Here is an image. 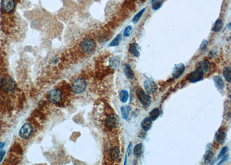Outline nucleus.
Listing matches in <instances>:
<instances>
[{
    "instance_id": "21",
    "label": "nucleus",
    "mask_w": 231,
    "mask_h": 165,
    "mask_svg": "<svg viewBox=\"0 0 231 165\" xmlns=\"http://www.w3.org/2000/svg\"><path fill=\"white\" fill-rule=\"evenodd\" d=\"M223 76L226 81L229 83L231 82V68L230 67H226L222 71Z\"/></svg>"
},
{
    "instance_id": "29",
    "label": "nucleus",
    "mask_w": 231,
    "mask_h": 165,
    "mask_svg": "<svg viewBox=\"0 0 231 165\" xmlns=\"http://www.w3.org/2000/svg\"><path fill=\"white\" fill-rule=\"evenodd\" d=\"M163 1L162 0H158V1H155L153 2L152 4V9L154 11L158 10L161 8L162 6Z\"/></svg>"
},
{
    "instance_id": "8",
    "label": "nucleus",
    "mask_w": 231,
    "mask_h": 165,
    "mask_svg": "<svg viewBox=\"0 0 231 165\" xmlns=\"http://www.w3.org/2000/svg\"><path fill=\"white\" fill-rule=\"evenodd\" d=\"M47 99L50 103L56 104L61 100L62 93L59 90L53 89L49 92L47 96Z\"/></svg>"
},
{
    "instance_id": "39",
    "label": "nucleus",
    "mask_w": 231,
    "mask_h": 165,
    "mask_svg": "<svg viewBox=\"0 0 231 165\" xmlns=\"http://www.w3.org/2000/svg\"><path fill=\"white\" fill-rule=\"evenodd\" d=\"M228 28H229V30L231 29V23H229V24H228Z\"/></svg>"
},
{
    "instance_id": "18",
    "label": "nucleus",
    "mask_w": 231,
    "mask_h": 165,
    "mask_svg": "<svg viewBox=\"0 0 231 165\" xmlns=\"http://www.w3.org/2000/svg\"><path fill=\"white\" fill-rule=\"evenodd\" d=\"M226 139V134L224 130H219L216 134V141L220 144H223Z\"/></svg>"
},
{
    "instance_id": "23",
    "label": "nucleus",
    "mask_w": 231,
    "mask_h": 165,
    "mask_svg": "<svg viewBox=\"0 0 231 165\" xmlns=\"http://www.w3.org/2000/svg\"><path fill=\"white\" fill-rule=\"evenodd\" d=\"M121 34H118L109 44V47H117L118 46L120 43L121 42Z\"/></svg>"
},
{
    "instance_id": "32",
    "label": "nucleus",
    "mask_w": 231,
    "mask_h": 165,
    "mask_svg": "<svg viewBox=\"0 0 231 165\" xmlns=\"http://www.w3.org/2000/svg\"><path fill=\"white\" fill-rule=\"evenodd\" d=\"M208 41L206 40V39H204L202 41V42L201 43V44L200 45V49L202 50V51H204L205 50L206 48H207V45H208Z\"/></svg>"
},
{
    "instance_id": "37",
    "label": "nucleus",
    "mask_w": 231,
    "mask_h": 165,
    "mask_svg": "<svg viewBox=\"0 0 231 165\" xmlns=\"http://www.w3.org/2000/svg\"><path fill=\"white\" fill-rule=\"evenodd\" d=\"M5 154H6V151L4 150L0 151V162L2 161V160L3 159Z\"/></svg>"
},
{
    "instance_id": "12",
    "label": "nucleus",
    "mask_w": 231,
    "mask_h": 165,
    "mask_svg": "<svg viewBox=\"0 0 231 165\" xmlns=\"http://www.w3.org/2000/svg\"><path fill=\"white\" fill-rule=\"evenodd\" d=\"M198 69H200L204 73H208L211 69V64L210 62L207 60H204L200 62L198 66Z\"/></svg>"
},
{
    "instance_id": "36",
    "label": "nucleus",
    "mask_w": 231,
    "mask_h": 165,
    "mask_svg": "<svg viewBox=\"0 0 231 165\" xmlns=\"http://www.w3.org/2000/svg\"><path fill=\"white\" fill-rule=\"evenodd\" d=\"M228 155H226V156H224V157L222 156V159H221L220 162L218 163V165H221V164L223 163L224 162L226 161V160H228Z\"/></svg>"
},
{
    "instance_id": "33",
    "label": "nucleus",
    "mask_w": 231,
    "mask_h": 165,
    "mask_svg": "<svg viewBox=\"0 0 231 165\" xmlns=\"http://www.w3.org/2000/svg\"><path fill=\"white\" fill-rule=\"evenodd\" d=\"M217 53V51H215V50H211V51H210V52L208 54V56L210 58V59H213V58H215V56H216Z\"/></svg>"
},
{
    "instance_id": "30",
    "label": "nucleus",
    "mask_w": 231,
    "mask_h": 165,
    "mask_svg": "<svg viewBox=\"0 0 231 165\" xmlns=\"http://www.w3.org/2000/svg\"><path fill=\"white\" fill-rule=\"evenodd\" d=\"M132 31H133L132 27L131 26H128L126 28H125L124 32H123V36L125 37H129L131 35V34L132 33Z\"/></svg>"
},
{
    "instance_id": "17",
    "label": "nucleus",
    "mask_w": 231,
    "mask_h": 165,
    "mask_svg": "<svg viewBox=\"0 0 231 165\" xmlns=\"http://www.w3.org/2000/svg\"><path fill=\"white\" fill-rule=\"evenodd\" d=\"M141 125H142L143 130H144L146 132H147L150 129V128H152V121L150 118H146L143 120Z\"/></svg>"
},
{
    "instance_id": "14",
    "label": "nucleus",
    "mask_w": 231,
    "mask_h": 165,
    "mask_svg": "<svg viewBox=\"0 0 231 165\" xmlns=\"http://www.w3.org/2000/svg\"><path fill=\"white\" fill-rule=\"evenodd\" d=\"M111 158L115 161H118L120 159V150L119 147H113L110 151Z\"/></svg>"
},
{
    "instance_id": "15",
    "label": "nucleus",
    "mask_w": 231,
    "mask_h": 165,
    "mask_svg": "<svg viewBox=\"0 0 231 165\" xmlns=\"http://www.w3.org/2000/svg\"><path fill=\"white\" fill-rule=\"evenodd\" d=\"M213 81H214V82L215 84V86L216 88L219 89V90H223L224 87H225V84H224V82L223 81V80L222 79V78L219 75H215L213 77Z\"/></svg>"
},
{
    "instance_id": "42",
    "label": "nucleus",
    "mask_w": 231,
    "mask_h": 165,
    "mask_svg": "<svg viewBox=\"0 0 231 165\" xmlns=\"http://www.w3.org/2000/svg\"><path fill=\"white\" fill-rule=\"evenodd\" d=\"M1 125H0V132H1Z\"/></svg>"
},
{
    "instance_id": "35",
    "label": "nucleus",
    "mask_w": 231,
    "mask_h": 165,
    "mask_svg": "<svg viewBox=\"0 0 231 165\" xmlns=\"http://www.w3.org/2000/svg\"><path fill=\"white\" fill-rule=\"evenodd\" d=\"M132 150V143H130V144L128 145V149H127V152H128V155H131Z\"/></svg>"
},
{
    "instance_id": "24",
    "label": "nucleus",
    "mask_w": 231,
    "mask_h": 165,
    "mask_svg": "<svg viewBox=\"0 0 231 165\" xmlns=\"http://www.w3.org/2000/svg\"><path fill=\"white\" fill-rule=\"evenodd\" d=\"M222 27H223V22L221 19H218L215 21L213 30L215 32H219L222 30Z\"/></svg>"
},
{
    "instance_id": "26",
    "label": "nucleus",
    "mask_w": 231,
    "mask_h": 165,
    "mask_svg": "<svg viewBox=\"0 0 231 165\" xmlns=\"http://www.w3.org/2000/svg\"><path fill=\"white\" fill-rule=\"evenodd\" d=\"M128 92L126 90H122L120 92V100L122 103H126L128 99Z\"/></svg>"
},
{
    "instance_id": "11",
    "label": "nucleus",
    "mask_w": 231,
    "mask_h": 165,
    "mask_svg": "<svg viewBox=\"0 0 231 165\" xmlns=\"http://www.w3.org/2000/svg\"><path fill=\"white\" fill-rule=\"evenodd\" d=\"M185 69V67L184 64L182 63L176 64L172 73L173 78L176 79L179 78V77L184 73Z\"/></svg>"
},
{
    "instance_id": "2",
    "label": "nucleus",
    "mask_w": 231,
    "mask_h": 165,
    "mask_svg": "<svg viewBox=\"0 0 231 165\" xmlns=\"http://www.w3.org/2000/svg\"><path fill=\"white\" fill-rule=\"evenodd\" d=\"M136 93L139 100L143 106L148 107L150 106L152 101V99L148 93L145 92L141 88H138L137 89Z\"/></svg>"
},
{
    "instance_id": "7",
    "label": "nucleus",
    "mask_w": 231,
    "mask_h": 165,
    "mask_svg": "<svg viewBox=\"0 0 231 165\" xmlns=\"http://www.w3.org/2000/svg\"><path fill=\"white\" fill-rule=\"evenodd\" d=\"M16 4L15 0H2L1 8L6 13H11L15 10Z\"/></svg>"
},
{
    "instance_id": "19",
    "label": "nucleus",
    "mask_w": 231,
    "mask_h": 165,
    "mask_svg": "<svg viewBox=\"0 0 231 165\" xmlns=\"http://www.w3.org/2000/svg\"><path fill=\"white\" fill-rule=\"evenodd\" d=\"M123 69H124V73L127 78L130 79H132L134 78V73L131 67L129 64H125Z\"/></svg>"
},
{
    "instance_id": "4",
    "label": "nucleus",
    "mask_w": 231,
    "mask_h": 165,
    "mask_svg": "<svg viewBox=\"0 0 231 165\" xmlns=\"http://www.w3.org/2000/svg\"><path fill=\"white\" fill-rule=\"evenodd\" d=\"M120 123V118L116 114H113L108 116L105 119V125L108 128L116 129L117 128Z\"/></svg>"
},
{
    "instance_id": "38",
    "label": "nucleus",
    "mask_w": 231,
    "mask_h": 165,
    "mask_svg": "<svg viewBox=\"0 0 231 165\" xmlns=\"http://www.w3.org/2000/svg\"><path fill=\"white\" fill-rule=\"evenodd\" d=\"M5 146V143H0V150L3 148Z\"/></svg>"
},
{
    "instance_id": "25",
    "label": "nucleus",
    "mask_w": 231,
    "mask_h": 165,
    "mask_svg": "<svg viewBox=\"0 0 231 165\" xmlns=\"http://www.w3.org/2000/svg\"><path fill=\"white\" fill-rule=\"evenodd\" d=\"M130 110V107L128 106L121 107V115H122V117L124 119H127L128 117Z\"/></svg>"
},
{
    "instance_id": "1",
    "label": "nucleus",
    "mask_w": 231,
    "mask_h": 165,
    "mask_svg": "<svg viewBox=\"0 0 231 165\" xmlns=\"http://www.w3.org/2000/svg\"><path fill=\"white\" fill-rule=\"evenodd\" d=\"M80 47L84 53L90 54L94 51L96 48V43L94 39L87 38L82 42Z\"/></svg>"
},
{
    "instance_id": "9",
    "label": "nucleus",
    "mask_w": 231,
    "mask_h": 165,
    "mask_svg": "<svg viewBox=\"0 0 231 165\" xmlns=\"http://www.w3.org/2000/svg\"><path fill=\"white\" fill-rule=\"evenodd\" d=\"M144 88L148 94L155 93L158 89L157 84L152 80H147L145 82Z\"/></svg>"
},
{
    "instance_id": "22",
    "label": "nucleus",
    "mask_w": 231,
    "mask_h": 165,
    "mask_svg": "<svg viewBox=\"0 0 231 165\" xmlns=\"http://www.w3.org/2000/svg\"><path fill=\"white\" fill-rule=\"evenodd\" d=\"M160 112L158 108H154L152 110V111L150 112V114H149L150 117L149 118L152 119V121H154L160 116Z\"/></svg>"
},
{
    "instance_id": "13",
    "label": "nucleus",
    "mask_w": 231,
    "mask_h": 165,
    "mask_svg": "<svg viewBox=\"0 0 231 165\" xmlns=\"http://www.w3.org/2000/svg\"><path fill=\"white\" fill-rule=\"evenodd\" d=\"M109 64L112 69H117L120 64V59L118 56L112 57L109 61Z\"/></svg>"
},
{
    "instance_id": "41",
    "label": "nucleus",
    "mask_w": 231,
    "mask_h": 165,
    "mask_svg": "<svg viewBox=\"0 0 231 165\" xmlns=\"http://www.w3.org/2000/svg\"><path fill=\"white\" fill-rule=\"evenodd\" d=\"M157 1V0H152V2H154V1Z\"/></svg>"
},
{
    "instance_id": "3",
    "label": "nucleus",
    "mask_w": 231,
    "mask_h": 165,
    "mask_svg": "<svg viewBox=\"0 0 231 165\" xmlns=\"http://www.w3.org/2000/svg\"><path fill=\"white\" fill-rule=\"evenodd\" d=\"M87 88V82L83 78H78L72 84V89L76 94H80L84 92Z\"/></svg>"
},
{
    "instance_id": "6",
    "label": "nucleus",
    "mask_w": 231,
    "mask_h": 165,
    "mask_svg": "<svg viewBox=\"0 0 231 165\" xmlns=\"http://www.w3.org/2000/svg\"><path fill=\"white\" fill-rule=\"evenodd\" d=\"M2 86L4 91L8 93H12L16 89L15 82L9 77H6L2 81Z\"/></svg>"
},
{
    "instance_id": "28",
    "label": "nucleus",
    "mask_w": 231,
    "mask_h": 165,
    "mask_svg": "<svg viewBox=\"0 0 231 165\" xmlns=\"http://www.w3.org/2000/svg\"><path fill=\"white\" fill-rule=\"evenodd\" d=\"M213 153L211 151H208L205 155L204 157V160H205V163H210L211 160L213 159Z\"/></svg>"
},
{
    "instance_id": "27",
    "label": "nucleus",
    "mask_w": 231,
    "mask_h": 165,
    "mask_svg": "<svg viewBox=\"0 0 231 165\" xmlns=\"http://www.w3.org/2000/svg\"><path fill=\"white\" fill-rule=\"evenodd\" d=\"M146 10V8H143L142 9V10L141 11H139L137 14H136V15L134 17L133 19H132V22L134 23V24H136L141 19V17H142L143 14L144 13L145 11Z\"/></svg>"
},
{
    "instance_id": "31",
    "label": "nucleus",
    "mask_w": 231,
    "mask_h": 165,
    "mask_svg": "<svg viewBox=\"0 0 231 165\" xmlns=\"http://www.w3.org/2000/svg\"><path fill=\"white\" fill-rule=\"evenodd\" d=\"M228 150V147H223V148L221 149V151L220 152V154L218 155V158L220 159V158H221L222 156H224L226 155V153L227 152Z\"/></svg>"
},
{
    "instance_id": "5",
    "label": "nucleus",
    "mask_w": 231,
    "mask_h": 165,
    "mask_svg": "<svg viewBox=\"0 0 231 165\" xmlns=\"http://www.w3.org/2000/svg\"><path fill=\"white\" fill-rule=\"evenodd\" d=\"M34 132V128L31 124L26 123L24 124L20 128L19 135L21 139H27L29 138Z\"/></svg>"
},
{
    "instance_id": "16",
    "label": "nucleus",
    "mask_w": 231,
    "mask_h": 165,
    "mask_svg": "<svg viewBox=\"0 0 231 165\" xmlns=\"http://www.w3.org/2000/svg\"><path fill=\"white\" fill-rule=\"evenodd\" d=\"M129 51L135 57H139L140 56V52L139 50V45L136 43H131L129 46Z\"/></svg>"
},
{
    "instance_id": "20",
    "label": "nucleus",
    "mask_w": 231,
    "mask_h": 165,
    "mask_svg": "<svg viewBox=\"0 0 231 165\" xmlns=\"http://www.w3.org/2000/svg\"><path fill=\"white\" fill-rule=\"evenodd\" d=\"M143 152V145L142 143L138 144L135 146L134 148V155L136 157H140Z\"/></svg>"
},
{
    "instance_id": "10",
    "label": "nucleus",
    "mask_w": 231,
    "mask_h": 165,
    "mask_svg": "<svg viewBox=\"0 0 231 165\" xmlns=\"http://www.w3.org/2000/svg\"><path fill=\"white\" fill-rule=\"evenodd\" d=\"M204 73L200 69H196L190 73L188 80L191 83H195L202 80Z\"/></svg>"
},
{
    "instance_id": "34",
    "label": "nucleus",
    "mask_w": 231,
    "mask_h": 165,
    "mask_svg": "<svg viewBox=\"0 0 231 165\" xmlns=\"http://www.w3.org/2000/svg\"><path fill=\"white\" fill-rule=\"evenodd\" d=\"M146 135H147V134H146V131H145L144 130H142L141 131H140L138 136L139 137V138H141L142 140H144V139L146 138Z\"/></svg>"
},
{
    "instance_id": "40",
    "label": "nucleus",
    "mask_w": 231,
    "mask_h": 165,
    "mask_svg": "<svg viewBox=\"0 0 231 165\" xmlns=\"http://www.w3.org/2000/svg\"><path fill=\"white\" fill-rule=\"evenodd\" d=\"M127 159V158L126 156V160H125V162H124V165H126V164Z\"/></svg>"
}]
</instances>
